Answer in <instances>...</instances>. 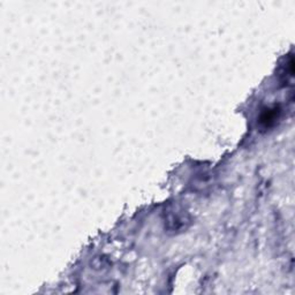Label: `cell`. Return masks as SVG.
I'll list each match as a JSON object with an SVG mask.
<instances>
[{"label":"cell","instance_id":"cell-2","mask_svg":"<svg viewBox=\"0 0 295 295\" xmlns=\"http://www.w3.org/2000/svg\"><path fill=\"white\" fill-rule=\"evenodd\" d=\"M294 75V58L290 54L288 59H285L284 63H281L279 72H278V78H279L280 82L286 84L288 81L293 78Z\"/></svg>","mask_w":295,"mask_h":295},{"label":"cell","instance_id":"cell-1","mask_svg":"<svg viewBox=\"0 0 295 295\" xmlns=\"http://www.w3.org/2000/svg\"><path fill=\"white\" fill-rule=\"evenodd\" d=\"M190 224L189 216L180 208H173L172 210L168 212V217H166V227H168L169 232L178 233L182 232L186 230Z\"/></svg>","mask_w":295,"mask_h":295},{"label":"cell","instance_id":"cell-3","mask_svg":"<svg viewBox=\"0 0 295 295\" xmlns=\"http://www.w3.org/2000/svg\"><path fill=\"white\" fill-rule=\"evenodd\" d=\"M280 111L277 108L273 109H267L264 110L262 114L259 117V125L260 127H263L267 129V128H270L276 123V120L279 118Z\"/></svg>","mask_w":295,"mask_h":295}]
</instances>
